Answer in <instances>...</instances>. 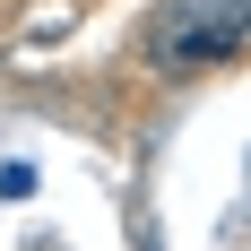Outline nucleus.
<instances>
[{
    "instance_id": "obj_1",
    "label": "nucleus",
    "mask_w": 251,
    "mask_h": 251,
    "mask_svg": "<svg viewBox=\"0 0 251 251\" xmlns=\"http://www.w3.org/2000/svg\"><path fill=\"white\" fill-rule=\"evenodd\" d=\"M243 44H251L243 9H200V0H174V9L148 26V61L156 70H217V61H234Z\"/></svg>"
},
{
    "instance_id": "obj_2",
    "label": "nucleus",
    "mask_w": 251,
    "mask_h": 251,
    "mask_svg": "<svg viewBox=\"0 0 251 251\" xmlns=\"http://www.w3.org/2000/svg\"><path fill=\"white\" fill-rule=\"evenodd\" d=\"M35 191V165H0V200H26Z\"/></svg>"
},
{
    "instance_id": "obj_3",
    "label": "nucleus",
    "mask_w": 251,
    "mask_h": 251,
    "mask_svg": "<svg viewBox=\"0 0 251 251\" xmlns=\"http://www.w3.org/2000/svg\"><path fill=\"white\" fill-rule=\"evenodd\" d=\"M243 26H251V0H243Z\"/></svg>"
}]
</instances>
